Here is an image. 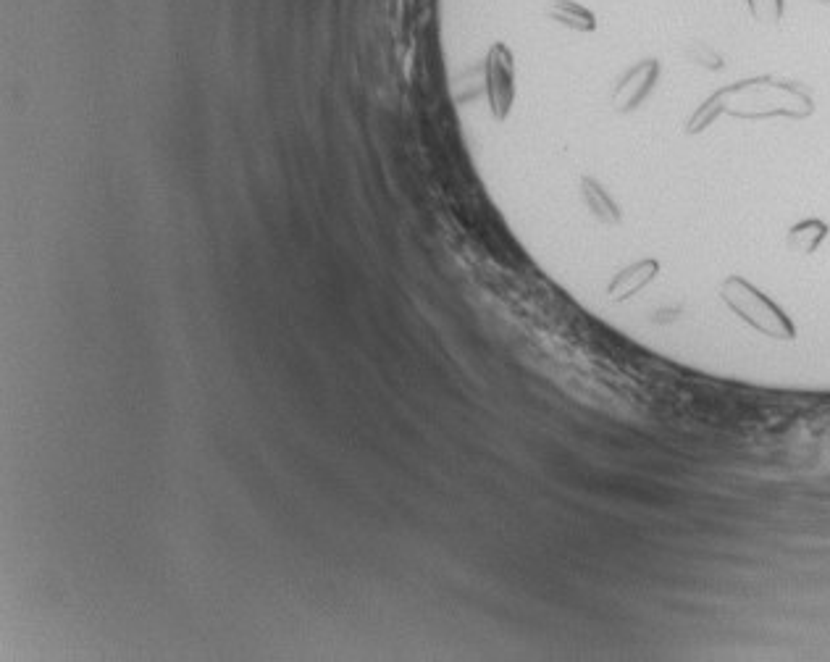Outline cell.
I'll return each mask as SVG.
<instances>
[{
  "mask_svg": "<svg viewBox=\"0 0 830 662\" xmlns=\"http://www.w3.org/2000/svg\"><path fill=\"white\" fill-rule=\"evenodd\" d=\"M718 92L723 113L739 119H807L815 111V100L809 98V92L773 77L749 79Z\"/></svg>",
  "mask_w": 830,
  "mask_h": 662,
  "instance_id": "cell-1",
  "label": "cell"
},
{
  "mask_svg": "<svg viewBox=\"0 0 830 662\" xmlns=\"http://www.w3.org/2000/svg\"><path fill=\"white\" fill-rule=\"evenodd\" d=\"M720 297L731 308V313H736L754 331H760L762 337L781 339V342L796 339V326L786 316V310L778 303H773L762 289L741 279V276H728L720 284Z\"/></svg>",
  "mask_w": 830,
  "mask_h": 662,
  "instance_id": "cell-2",
  "label": "cell"
},
{
  "mask_svg": "<svg viewBox=\"0 0 830 662\" xmlns=\"http://www.w3.org/2000/svg\"><path fill=\"white\" fill-rule=\"evenodd\" d=\"M484 92L489 111L497 121H505L515 103V56L505 43H494L484 58Z\"/></svg>",
  "mask_w": 830,
  "mask_h": 662,
  "instance_id": "cell-3",
  "label": "cell"
},
{
  "mask_svg": "<svg viewBox=\"0 0 830 662\" xmlns=\"http://www.w3.org/2000/svg\"><path fill=\"white\" fill-rule=\"evenodd\" d=\"M660 77V64L657 61H641L634 69L626 71V77L620 79L618 87L612 90V111L615 113H631L647 100L652 87L657 85Z\"/></svg>",
  "mask_w": 830,
  "mask_h": 662,
  "instance_id": "cell-4",
  "label": "cell"
},
{
  "mask_svg": "<svg viewBox=\"0 0 830 662\" xmlns=\"http://www.w3.org/2000/svg\"><path fill=\"white\" fill-rule=\"evenodd\" d=\"M660 274V261L655 258H644V261H636L631 266H626L620 271L610 284H607V295L615 300V303H626L634 295H639L641 289L652 284Z\"/></svg>",
  "mask_w": 830,
  "mask_h": 662,
  "instance_id": "cell-5",
  "label": "cell"
},
{
  "mask_svg": "<svg viewBox=\"0 0 830 662\" xmlns=\"http://www.w3.org/2000/svg\"><path fill=\"white\" fill-rule=\"evenodd\" d=\"M581 200H584L586 211L594 216V219L599 221V224L605 226H618L620 221H623V211H620V205L615 203V198H612L610 192L602 187V184L597 182V179L591 177H581Z\"/></svg>",
  "mask_w": 830,
  "mask_h": 662,
  "instance_id": "cell-6",
  "label": "cell"
},
{
  "mask_svg": "<svg viewBox=\"0 0 830 662\" xmlns=\"http://www.w3.org/2000/svg\"><path fill=\"white\" fill-rule=\"evenodd\" d=\"M544 14H547V19L560 24V27L570 29V32H581V35H586V32H594V29H597V16H594V11L581 6L578 0H549Z\"/></svg>",
  "mask_w": 830,
  "mask_h": 662,
  "instance_id": "cell-7",
  "label": "cell"
},
{
  "mask_svg": "<svg viewBox=\"0 0 830 662\" xmlns=\"http://www.w3.org/2000/svg\"><path fill=\"white\" fill-rule=\"evenodd\" d=\"M828 237V224L820 219H804L794 224L786 234V247L791 253L812 255L817 253V247L823 245Z\"/></svg>",
  "mask_w": 830,
  "mask_h": 662,
  "instance_id": "cell-8",
  "label": "cell"
},
{
  "mask_svg": "<svg viewBox=\"0 0 830 662\" xmlns=\"http://www.w3.org/2000/svg\"><path fill=\"white\" fill-rule=\"evenodd\" d=\"M686 58H689L694 66H702V69H723V58H720V53H715L707 43H691L689 48H686Z\"/></svg>",
  "mask_w": 830,
  "mask_h": 662,
  "instance_id": "cell-9",
  "label": "cell"
},
{
  "mask_svg": "<svg viewBox=\"0 0 830 662\" xmlns=\"http://www.w3.org/2000/svg\"><path fill=\"white\" fill-rule=\"evenodd\" d=\"M749 3V11L757 22L775 24L781 22L783 16V0H746Z\"/></svg>",
  "mask_w": 830,
  "mask_h": 662,
  "instance_id": "cell-10",
  "label": "cell"
}]
</instances>
